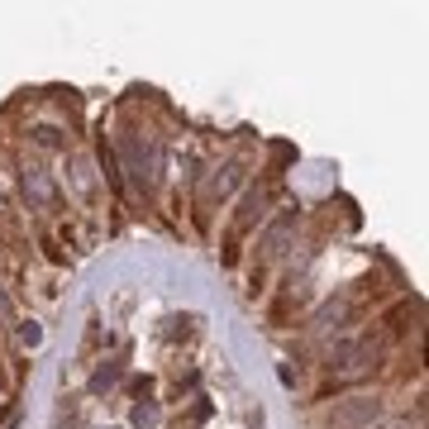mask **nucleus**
Segmentation results:
<instances>
[{
	"label": "nucleus",
	"instance_id": "obj_7",
	"mask_svg": "<svg viewBox=\"0 0 429 429\" xmlns=\"http://www.w3.org/2000/svg\"><path fill=\"white\" fill-rule=\"evenodd\" d=\"M296 229V215H282V220L272 224L268 234H263V258H277L282 253V243H286V234Z\"/></svg>",
	"mask_w": 429,
	"mask_h": 429
},
{
	"label": "nucleus",
	"instance_id": "obj_2",
	"mask_svg": "<svg viewBox=\"0 0 429 429\" xmlns=\"http://www.w3.org/2000/svg\"><path fill=\"white\" fill-rule=\"evenodd\" d=\"M377 420H381V401L377 396H353V401H344V406L329 415L334 429H372Z\"/></svg>",
	"mask_w": 429,
	"mask_h": 429
},
{
	"label": "nucleus",
	"instance_id": "obj_6",
	"mask_svg": "<svg viewBox=\"0 0 429 429\" xmlns=\"http://www.w3.org/2000/svg\"><path fill=\"white\" fill-rule=\"evenodd\" d=\"M234 181H238V167H234V162H229V167H220V172H215V176L206 181V191H201V210H210L215 201H224Z\"/></svg>",
	"mask_w": 429,
	"mask_h": 429
},
{
	"label": "nucleus",
	"instance_id": "obj_10",
	"mask_svg": "<svg viewBox=\"0 0 429 429\" xmlns=\"http://www.w3.org/2000/svg\"><path fill=\"white\" fill-rule=\"evenodd\" d=\"M15 324H19V344H24V349H38V344H43L38 319H15Z\"/></svg>",
	"mask_w": 429,
	"mask_h": 429
},
{
	"label": "nucleus",
	"instance_id": "obj_15",
	"mask_svg": "<svg viewBox=\"0 0 429 429\" xmlns=\"http://www.w3.org/2000/svg\"><path fill=\"white\" fill-rule=\"evenodd\" d=\"M72 167H77V186H81V191H91V167H86V158H77Z\"/></svg>",
	"mask_w": 429,
	"mask_h": 429
},
{
	"label": "nucleus",
	"instance_id": "obj_8",
	"mask_svg": "<svg viewBox=\"0 0 429 429\" xmlns=\"http://www.w3.org/2000/svg\"><path fill=\"white\" fill-rule=\"evenodd\" d=\"M129 420H134V425H139V429H153V425H158V420H162V411H158V406H153V401H139Z\"/></svg>",
	"mask_w": 429,
	"mask_h": 429
},
{
	"label": "nucleus",
	"instance_id": "obj_13",
	"mask_svg": "<svg viewBox=\"0 0 429 429\" xmlns=\"http://www.w3.org/2000/svg\"><path fill=\"white\" fill-rule=\"evenodd\" d=\"M33 143H43V148H63V134H58L53 125H38V129H33Z\"/></svg>",
	"mask_w": 429,
	"mask_h": 429
},
{
	"label": "nucleus",
	"instance_id": "obj_14",
	"mask_svg": "<svg viewBox=\"0 0 429 429\" xmlns=\"http://www.w3.org/2000/svg\"><path fill=\"white\" fill-rule=\"evenodd\" d=\"M0 324H15V301L5 296V286H0Z\"/></svg>",
	"mask_w": 429,
	"mask_h": 429
},
{
	"label": "nucleus",
	"instance_id": "obj_11",
	"mask_svg": "<svg viewBox=\"0 0 429 429\" xmlns=\"http://www.w3.org/2000/svg\"><path fill=\"white\" fill-rule=\"evenodd\" d=\"M100 167H105V181L120 186V162H115V148L110 143H100Z\"/></svg>",
	"mask_w": 429,
	"mask_h": 429
},
{
	"label": "nucleus",
	"instance_id": "obj_5",
	"mask_svg": "<svg viewBox=\"0 0 429 429\" xmlns=\"http://www.w3.org/2000/svg\"><path fill=\"white\" fill-rule=\"evenodd\" d=\"M349 319H353V301H349V296H334V301H324L315 310L310 329H315V334H329V329H344Z\"/></svg>",
	"mask_w": 429,
	"mask_h": 429
},
{
	"label": "nucleus",
	"instance_id": "obj_3",
	"mask_svg": "<svg viewBox=\"0 0 429 429\" xmlns=\"http://www.w3.org/2000/svg\"><path fill=\"white\" fill-rule=\"evenodd\" d=\"M19 181H24V196H29V206H38V210H53V206H58V186H53V176H48L38 162H24Z\"/></svg>",
	"mask_w": 429,
	"mask_h": 429
},
{
	"label": "nucleus",
	"instance_id": "obj_1",
	"mask_svg": "<svg viewBox=\"0 0 429 429\" xmlns=\"http://www.w3.org/2000/svg\"><path fill=\"white\" fill-rule=\"evenodd\" d=\"M329 377L334 381H363V377H372L381 367V344L377 339H344V344H334L329 349Z\"/></svg>",
	"mask_w": 429,
	"mask_h": 429
},
{
	"label": "nucleus",
	"instance_id": "obj_17",
	"mask_svg": "<svg viewBox=\"0 0 429 429\" xmlns=\"http://www.w3.org/2000/svg\"><path fill=\"white\" fill-rule=\"evenodd\" d=\"M381 429H411V425H406V420H386Z\"/></svg>",
	"mask_w": 429,
	"mask_h": 429
},
{
	"label": "nucleus",
	"instance_id": "obj_16",
	"mask_svg": "<svg viewBox=\"0 0 429 429\" xmlns=\"http://www.w3.org/2000/svg\"><path fill=\"white\" fill-rule=\"evenodd\" d=\"M15 420H19V411H15V406H10V411L0 415V429H15Z\"/></svg>",
	"mask_w": 429,
	"mask_h": 429
},
{
	"label": "nucleus",
	"instance_id": "obj_4",
	"mask_svg": "<svg viewBox=\"0 0 429 429\" xmlns=\"http://www.w3.org/2000/svg\"><path fill=\"white\" fill-rule=\"evenodd\" d=\"M125 158H129V176H134V191L148 196L153 191V153L139 148V134H125Z\"/></svg>",
	"mask_w": 429,
	"mask_h": 429
},
{
	"label": "nucleus",
	"instance_id": "obj_9",
	"mask_svg": "<svg viewBox=\"0 0 429 429\" xmlns=\"http://www.w3.org/2000/svg\"><path fill=\"white\" fill-rule=\"evenodd\" d=\"M115 381H120V363H100L95 377H91V391H105V386H115Z\"/></svg>",
	"mask_w": 429,
	"mask_h": 429
},
{
	"label": "nucleus",
	"instance_id": "obj_12",
	"mask_svg": "<svg viewBox=\"0 0 429 429\" xmlns=\"http://www.w3.org/2000/svg\"><path fill=\"white\" fill-rule=\"evenodd\" d=\"M406 319H415V305H396V310L386 315V324H391V334H406V329H411Z\"/></svg>",
	"mask_w": 429,
	"mask_h": 429
}]
</instances>
